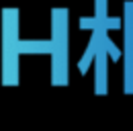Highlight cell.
Returning a JSON list of instances; mask_svg holds the SVG:
<instances>
[{
	"instance_id": "cell-3",
	"label": "cell",
	"mask_w": 133,
	"mask_h": 131,
	"mask_svg": "<svg viewBox=\"0 0 133 131\" xmlns=\"http://www.w3.org/2000/svg\"><path fill=\"white\" fill-rule=\"evenodd\" d=\"M107 33H109L107 29L102 31V45H104V49H107V53L111 55V60H113V62H117V60H121V55H123V49L117 47L115 43H113V39H111Z\"/></svg>"
},
{
	"instance_id": "cell-1",
	"label": "cell",
	"mask_w": 133,
	"mask_h": 131,
	"mask_svg": "<svg viewBox=\"0 0 133 131\" xmlns=\"http://www.w3.org/2000/svg\"><path fill=\"white\" fill-rule=\"evenodd\" d=\"M107 49L100 43V49L96 53V94H107L109 88H107V78H109V72H107Z\"/></svg>"
},
{
	"instance_id": "cell-2",
	"label": "cell",
	"mask_w": 133,
	"mask_h": 131,
	"mask_svg": "<svg viewBox=\"0 0 133 131\" xmlns=\"http://www.w3.org/2000/svg\"><path fill=\"white\" fill-rule=\"evenodd\" d=\"M18 53H53V41H31L21 39L18 41Z\"/></svg>"
},
{
	"instance_id": "cell-6",
	"label": "cell",
	"mask_w": 133,
	"mask_h": 131,
	"mask_svg": "<svg viewBox=\"0 0 133 131\" xmlns=\"http://www.w3.org/2000/svg\"><path fill=\"white\" fill-rule=\"evenodd\" d=\"M121 25H123V18H119V16H117V18H111V16H109V18L102 23V27H104L107 31H109V29H121Z\"/></svg>"
},
{
	"instance_id": "cell-4",
	"label": "cell",
	"mask_w": 133,
	"mask_h": 131,
	"mask_svg": "<svg viewBox=\"0 0 133 131\" xmlns=\"http://www.w3.org/2000/svg\"><path fill=\"white\" fill-rule=\"evenodd\" d=\"M107 18H109L107 16V0H96V21H98V25H102Z\"/></svg>"
},
{
	"instance_id": "cell-5",
	"label": "cell",
	"mask_w": 133,
	"mask_h": 131,
	"mask_svg": "<svg viewBox=\"0 0 133 131\" xmlns=\"http://www.w3.org/2000/svg\"><path fill=\"white\" fill-rule=\"evenodd\" d=\"M80 27L82 29H90V31H96L98 29V21H96V16H84V18H80Z\"/></svg>"
},
{
	"instance_id": "cell-7",
	"label": "cell",
	"mask_w": 133,
	"mask_h": 131,
	"mask_svg": "<svg viewBox=\"0 0 133 131\" xmlns=\"http://www.w3.org/2000/svg\"><path fill=\"white\" fill-rule=\"evenodd\" d=\"M129 4H131V8H133V2H129Z\"/></svg>"
}]
</instances>
